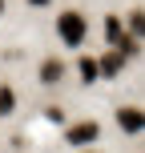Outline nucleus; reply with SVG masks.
Instances as JSON below:
<instances>
[{"label": "nucleus", "mask_w": 145, "mask_h": 153, "mask_svg": "<svg viewBox=\"0 0 145 153\" xmlns=\"http://www.w3.org/2000/svg\"><path fill=\"white\" fill-rule=\"evenodd\" d=\"M57 32H61V40H65L69 48H77V45H85L89 24H85L81 12H61V16H57Z\"/></svg>", "instance_id": "1"}, {"label": "nucleus", "mask_w": 145, "mask_h": 153, "mask_svg": "<svg viewBox=\"0 0 145 153\" xmlns=\"http://www.w3.org/2000/svg\"><path fill=\"white\" fill-rule=\"evenodd\" d=\"M97 137H101V125H97V121H77V125H69V133H65V141H69L73 149L93 145Z\"/></svg>", "instance_id": "2"}, {"label": "nucleus", "mask_w": 145, "mask_h": 153, "mask_svg": "<svg viewBox=\"0 0 145 153\" xmlns=\"http://www.w3.org/2000/svg\"><path fill=\"white\" fill-rule=\"evenodd\" d=\"M117 125H121L125 133H141L145 117H141V109H137V105H121V109H117Z\"/></svg>", "instance_id": "3"}, {"label": "nucleus", "mask_w": 145, "mask_h": 153, "mask_svg": "<svg viewBox=\"0 0 145 153\" xmlns=\"http://www.w3.org/2000/svg\"><path fill=\"white\" fill-rule=\"evenodd\" d=\"M36 76H40V85H61V76H65V61H61V56H48V61H40Z\"/></svg>", "instance_id": "4"}, {"label": "nucleus", "mask_w": 145, "mask_h": 153, "mask_svg": "<svg viewBox=\"0 0 145 153\" xmlns=\"http://www.w3.org/2000/svg\"><path fill=\"white\" fill-rule=\"evenodd\" d=\"M121 69H125V56H121V53H105V56L97 61V73H105V76H117Z\"/></svg>", "instance_id": "5"}, {"label": "nucleus", "mask_w": 145, "mask_h": 153, "mask_svg": "<svg viewBox=\"0 0 145 153\" xmlns=\"http://www.w3.org/2000/svg\"><path fill=\"white\" fill-rule=\"evenodd\" d=\"M12 109H16V93L8 89V85H0V117H8Z\"/></svg>", "instance_id": "6"}, {"label": "nucleus", "mask_w": 145, "mask_h": 153, "mask_svg": "<svg viewBox=\"0 0 145 153\" xmlns=\"http://www.w3.org/2000/svg\"><path fill=\"white\" fill-rule=\"evenodd\" d=\"M97 76H101V73H97V61H93V56H81V81H89V85H93Z\"/></svg>", "instance_id": "7"}, {"label": "nucleus", "mask_w": 145, "mask_h": 153, "mask_svg": "<svg viewBox=\"0 0 145 153\" xmlns=\"http://www.w3.org/2000/svg\"><path fill=\"white\" fill-rule=\"evenodd\" d=\"M105 32H109V45H113V40L121 36V20H117V16H109V20H105Z\"/></svg>", "instance_id": "8"}, {"label": "nucleus", "mask_w": 145, "mask_h": 153, "mask_svg": "<svg viewBox=\"0 0 145 153\" xmlns=\"http://www.w3.org/2000/svg\"><path fill=\"white\" fill-rule=\"evenodd\" d=\"M129 28H133V36L141 32V8H133V16H129Z\"/></svg>", "instance_id": "9"}, {"label": "nucleus", "mask_w": 145, "mask_h": 153, "mask_svg": "<svg viewBox=\"0 0 145 153\" xmlns=\"http://www.w3.org/2000/svg\"><path fill=\"white\" fill-rule=\"evenodd\" d=\"M28 4H48V0H28Z\"/></svg>", "instance_id": "10"}, {"label": "nucleus", "mask_w": 145, "mask_h": 153, "mask_svg": "<svg viewBox=\"0 0 145 153\" xmlns=\"http://www.w3.org/2000/svg\"><path fill=\"white\" fill-rule=\"evenodd\" d=\"M0 12H4V0H0Z\"/></svg>", "instance_id": "11"}]
</instances>
